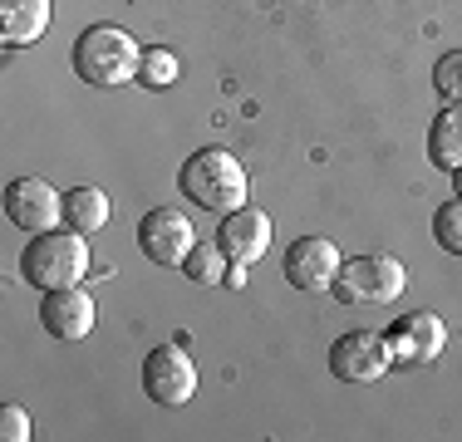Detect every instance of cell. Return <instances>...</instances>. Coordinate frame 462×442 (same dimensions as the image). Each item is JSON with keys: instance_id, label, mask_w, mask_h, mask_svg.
<instances>
[{"instance_id": "ac0fdd59", "label": "cell", "mask_w": 462, "mask_h": 442, "mask_svg": "<svg viewBox=\"0 0 462 442\" xmlns=\"http://www.w3.org/2000/svg\"><path fill=\"white\" fill-rule=\"evenodd\" d=\"M433 241L448 256H462V197H453V202H443L433 212Z\"/></svg>"}, {"instance_id": "ba28073f", "label": "cell", "mask_w": 462, "mask_h": 442, "mask_svg": "<svg viewBox=\"0 0 462 442\" xmlns=\"http://www.w3.org/2000/svg\"><path fill=\"white\" fill-rule=\"evenodd\" d=\"M389 354H393V369H413V364H433L448 345V325L433 315V309H413V315H399L389 329Z\"/></svg>"}, {"instance_id": "2e32d148", "label": "cell", "mask_w": 462, "mask_h": 442, "mask_svg": "<svg viewBox=\"0 0 462 442\" xmlns=\"http://www.w3.org/2000/svg\"><path fill=\"white\" fill-rule=\"evenodd\" d=\"M226 251L217 246V241H197L192 251H187V261H182V275L192 285H222L226 281Z\"/></svg>"}, {"instance_id": "52a82bcc", "label": "cell", "mask_w": 462, "mask_h": 442, "mask_svg": "<svg viewBox=\"0 0 462 442\" xmlns=\"http://www.w3.org/2000/svg\"><path fill=\"white\" fill-rule=\"evenodd\" d=\"M192 246H197V231L178 207H158V212H148L138 221V251L152 265H162V271H182Z\"/></svg>"}, {"instance_id": "8fae6325", "label": "cell", "mask_w": 462, "mask_h": 442, "mask_svg": "<svg viewBox=\"0 0 462 442\" xmlns=\"http://www.w3.org/2000/svg\"><path fill=\"white\" fill-rule=\"evenodd\" d=\"M40 325L50 339L74 345V339H89L94 329V295L84 285H64V290H45L40 300Z\"/></svg>"}, {"instance_id": "6da1fadb", "label": "cell", "mask_w": 462, "mask_h": 442, "mask_svg": "<svg viewBox=\"0 0 462 442\" xmlns=\"http://www.w3.org/2000/svg\"><path fill=\"white\" fill-rule=\"evenodd\" d=\"M178 187H182V197L192 207L217 212V216L246 207V168H241V158L226 152V148L192 152V158L182 162V172H178Z\"/></svg>"}, {"instance_id": "5bb4252c", "label": "cell", "mask_w": 462, "mask_h": 442, "mask_svg": "<svg viewBox=\"0 0 462 442\" xmlns=\"http://www.w3.org/2000/svg\"><path fill=\"white\" fill-rule=\"evenodd\" d=\"M428 162L443 172L462 168V104H448L443 114L428 124Z\"/></svg>"}, {"instance_id": "e0dca14e", "label": "cell", "mask_w": 462, "mask_h": 442, "mask_svg": "<svg viewBox=\"0 0 462 442\" xmlns=\"http://www.w3.org/2000/svg\"><path fill=\"white\" fill-rule=\"evenodd\" d=\"M138 84L143 88H172V84H178V54H172V50H143Z\"/></svg>"}, {"instance_id": "9c48e42d", "label": "cell", "mask_w": 462, "mask_h": 442, "mask_svg": "<svg viewBox=\"0 0 462 442\" xmlns=\"http://www.w3.org/2000/svg\"><path fill=\"white\" fill-rule=\"evenodd\" d=\"M5 216L20 231H30V236L54 231L64 221V192H54L45 177H15L5 187Z\"/></svg>"}, {"instance_id": "5b68a950", "label": "cell", "mask_w": 462, "mask_h": 442, "mask_svg": "<svg viewBox=\"0 0 462 442\" xmlns=\"http://www.w3.org/2000/svg\"><path fill=\"white\" fill-rule=\"evenodd\" d=\"M143 393H148L152 403H162V408L192 403V393H197V364H192V354L182 349V339H178V345L148 349V359H143Z\"/></svg>"}, {"instance_id": "7c38bea8", "label": "cell", "mask_w": 462, "mask_h": 442, "mask_svg": "<svg viewBox=\"0 0 462 442\" xmlns=\"http://www.w3.org/2000/svg\"><path fill=\"white\" fill-rule=\"evenodd\" d=\"M217 246L226 251V261H261L271 251V216L261 212V207H236V212L222 216V226H217Z\"/></svg>"}, {"instance_id": "4fadbf2b", "label": "cell", "mask_w": 462, "mask_h": 442, "mask_svg": "<svg viewBox=\"0 0 462 442\" xmlns=\"http://www.w3.org/2000/svg\"><path fill=\"white\" fill-rule=\"evenodd\" d=\"M54 5L50 0H0V44L20 50V44L45 40Z\"/></svg>"}, {"instance_id": "8992f818", "label": "cell", "mask_w": 462, "mask_h": 442, "mask_svg": "<svg viewBox=\"0 0 462 442\" xmlns=\"http://www.w3.org/2000/svg\"><path fill=\"white\" fill-rule=\"evenodd\" d=\"M393 369V354H389V339L379 329H349L345 339H335L329 349V373L339 383H374Z\"/></svg>"}, {"instance_id": "30bf717a", "label": "cell", "mask_w": 462, "mask_h": 442, "mask_svg": "<svg viewBox=\"0 0 462 442\" xmlns=\"http://www.w3.org/2000/svg\"><path fill=\"white\" fill-rule=\"evenodd\" d=\"M339 265H345V256L329 236H300L285 251V281L305 295H320L339 281Z\"/></svg>"}, {"instance_id": "9a60e30c", "label": "cell", "mask_w": 462, "mask_h": 442, "mask_svg": "<svg viewBox=\"0 0 462 442\" xmlns=\"http://www.w3.org/2000/svg\"><path fill=\"white\" fill-rule=\"evenodd\" d=\"M108 216H114L108 192H98V187H74V192H64V226L94 236V231L108 226Z\"/></svg>"}, {"instance_id": "3957f363", "label": "cell", "mask_w": 462, "mask_h": 442, "mask_svg": "<svg viewBox=\"0 0 462 442\" xmlns=\"http://www.w3.org/2000/svg\"><path fill=\"white\" fill-rule=\"evenodd\" d=\"M138 64H143L138 40L118 25H89L74 40V74L94 88L138 84Z\"/></svg>"}, {"instance_id": "d6986e66", "label": "cell", "mask_w": 462, "mask_h": 442, "mask_svg": "<svg viewBox=\"0 0 462 442\" xmlns=\"http://www.w3.org/2000/svg\"><path fill=\"white\" fill-rule=\"evenodd\" d=\"M433 88L448 104H462V50H448L443 60L433 64Z\"/></svg>"}, {"instance_id": "277c9868", "label": "cell", "mask_w": 462, "mask_h": 442, "mask_svg": "<svg viewBox=\"0 0 462 442\" xmlns=\"http://www.w3.org/2000/svg\"><path fill=\"white\" fill-rule=\"evenodd\" d=\"M403 285H409L403 261L374 251V256H355V261L339 265V281L329 285V295L339 305H389L403 295Z\"/></svg>"}, {"instance_id": "7a4b0ae2", "label": "cell", "mask_w": 462, "mask_h": 442, "mask_svg": "<svg viewBox=\"0 0 462 442\" xmlns=\"http://www.w3.org/2000/svg\"><path fill=\"white\" fill-rule=\"evenodd\" d=\"M20 275H25L35 290H64V285H79L89 275V241L74 226H54L30 236V246L20 251Z\"/></svg>"}, {"instance_id": "44dd1931", "label": "cell", "mask_w": 462, "mask_h": 442, "mask_svg": "<svg viewBox=\"0 0 462 442\" xmlns=\"http://www.w3.org/2000/svg\"><path fill=\"white\" fill-rule=\"evenodd\" d=\"M453 187H457V197H462V168L453 172Z\"/></svg>"}, {"instance_id": "ffe728a7", "label": "cell", "mask_w": 462, "mask_h": 442, "mask_svg": "<svg viewBox=\"0 0 462 442\" xmlns=\"http://www.w3.org/2000/svg\"><path fill=\"white\" fill-rule=\"evenodd\" d=\"M0 437H5V442H30V437H35V423H30L25 408H15V403L0 408Z\"/></svg>"}]
</instances>
